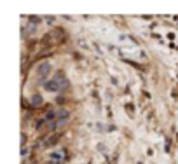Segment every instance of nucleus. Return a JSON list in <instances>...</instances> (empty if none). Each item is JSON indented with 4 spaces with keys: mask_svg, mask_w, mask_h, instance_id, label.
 <instances>
[{
    "mask_svg": "<svg viewBox=\"0 0 178 164\" xmlns=\"http://www.w3.org/2000/svg\"><path fill=\"white\" fill-rule=\"evenodd\" d=\"M45 89L51 91V93H54V91H59V89H63V88H61V84H59V82H56L53 79V80H49L47 84H45Z\"/></svg>",
    "mask_w": 178,
    "mask_h": 164,
    "instance_id": "nucleus-1",
    "label": "nucleus"
},
{
    "mask_svg": "<svg viewBox=\"0 0 178 164\" xmlns=\"http://www.w3.org/2000/svg\"><path fill=\"white\" fill-rule=\"evenodd\" d=\"M49 70H51V65H49V63H42V65L38 66V77H45L49 73Z\"/></svg>",
    "mask_w": 178,
    "mask_h": 164,
    "instance_id": "nucleus-2",
    "label": "nucleus"
},
{
    "mask_svg": "<svg viewBox=\"0 0 178 164\" xmlns=\"http://www.w3.org/2000/svg\"><path fill=\"white\" fill-rule=\"evenodd\" d=\"M40 103H42V98H40V96H33V98H32V105H33V107H38Z\"/></svg>",
    "mask_w": 178,
    "mask_h": 164,
    "instance_id": "nucleus-3",
    "label": "nucleus"
},
{
    "mask_svg": "<svg viewBox=\"0 0 178 164\" xmlns=\"http://www.w3.org/2000/svg\"><path fill=\"white\" fill-rule=\"evenodd\" d=\"M51 159H53V161H61V159H63V154H61V152H59V154H53V157H51Z\"/></svg>",
    "mask_w": 178,
    "mask_h": 164,
    "instance_id": "nucleus-4",
    "label": "nucleus"
}]
</instances>
